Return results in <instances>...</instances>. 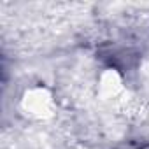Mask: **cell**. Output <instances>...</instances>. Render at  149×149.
<instances>
[{
  "mask_svg": "<svg viewBox=\"0 0 149 149\" xmlns=\"http://www.w3.org/2000/svg\"><path fill=\"white\" fill-rule=\"evenodd\" d=\"M144 149H149V147H144Z\"/></svg>",
  "mask_w": 149,
  "mask_h": 149,
  "instance_id": "6da1fadb",
  "label": "cell"
}]
</instances>
